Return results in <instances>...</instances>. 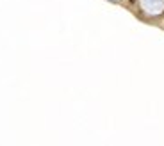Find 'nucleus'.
<instances>
[{
    "label": "nucleus",
    "instance_id": "f257e3e1",
    "mask_svg": "<svg viewBox=\"0 0 164 146\" xmlns=\"http://www.w3.org/2000/svg\"><path fill=\"white\" fill-rule=\"evenodd\" d=\"M130 2H132V4H134V2H136V0H130Z\"/></svg>",
    "mask_w": 164,
    "mask_h": 146
}]
</instances>
